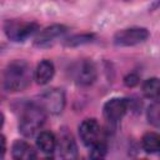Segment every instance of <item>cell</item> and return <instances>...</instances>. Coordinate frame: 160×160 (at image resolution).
<instances>
[{"label":"cell","instance_id":"obj_1","mask_svg":"<svg viewBox=\"0 0 160 160\" xmlns=\"http://www.w3.org/2000/svg\"><path fill=\"white\" fill-rule=\"evenodd\" d=\"M31 81V68L25 60L11 61L4 75V85L8 91H22L30 85Z\"/></svg>","mask_w":160,"mask_h":160},{"label":"cell","instance_id":"obj_2","mask_svg":"<svg viewBox=\"0 0 160 160\" xmlns=\"http://www.w3.org/2000/svg\"><path fill=\"white\" fill-rule=\"evenodd\" d=\"M45 119H46L45 110L39 104L36 102L29 104L24 108L21 112L19 121V130L24 136L31 138L42 126Z\"/></svg>","mask_w":160,"mask_h":160},{"label":"cell","instance_id":"obj_3","mask_svg":"<svg viewBox=\"0 0 160 160\" xmlns=\"http://www.w3.org/2000/svg\"><path fill=\"white\" fill-rule=\"evenodd\" d=\"M39 30V25L34 21L8 20L4 25L6 36L12 41H25Z\"/></svg>","mask_w":160,"mask_h":160},{"label":"cell","instance_id":"obj_4","mask_svg":"<svg viewBox=\"0 0 160 160\" xmlns=\"http://www.w3.org/2000/svg\"><path fill=\"white\" fill-rule=\"evenodd\" d=\"M36 104H39L45 110V112L56 115L64 110L65 95H64L62 90H60V89H51V90L42 92L39 96V100L36 101Z\"/></svg>","mask_w":160,"mask_h":160},{"label":"cell","instance_id":"obj_5","mask_svg":"<svg viewBox=\"0 0 160 160\" xmlns=\"http://www.w3.org/2000/svg\"><path fill=\"white\" fill-rule=\"evenodd\" d=\"M149 38V31L145 28H130L118 31L114 36V42L118 46H132L144 42Z\"/></svg>","mask_w":160,"mask_h":160},{"label":"cell","instance_id":"obj_6","mask_svg":"<svg viewBox=\"0 0 160 160\" xmlns=\"http://www.w3.org/2000/svg\"><path fill=\"white\" fill-rule=\"evenodd\" d=\"M71 72L74 80L80 85H91L96 80V68L90 60L79 61L74 65Z\"/></svg>","mask_w":160,"mask_h":160},{"label":"cell","instance_id":"obj_7","mask_svg":"<svg viewBox=\"0 0 160 160\" xmlns=\"http://www.w3.org/2000/svg\"><path fill=\"white\" fill-rule=\"evenodd\" d=\"M79 135L86 146H91L101 140V129L95 119H86L79 126Z\"/></svg>","mask_w":160,"mask_h":160},{"label":"cell","instance_id":"obj_8","mask_svg":"<svg viewBox=\"0 0 160 160\" xmlns=\"http://www.w3.org/2000/svg\"><path fill=\"white\" fill-rule=\"evenodd\" d=\"M128 110V100L122 98H112L104 105V118L111 122L115 124L122 119Z\"/></svg>","mask_w":160,"mask_h":160},{"label":"cell","instance_id":"obj_9","mask_svg":"<svg viewBox=\"0 0 160 160\" xmlns=\"http://www.w3.org/2000/svg\"><path fill=\"white\" fill-rule=\"evenodd\" d=\"M65 32H66V28L64 25H51V26H48V28H45L44 30H41L38 34V36L34 40V44H35V46H39V48L49 46L56 39L62 36Z\"/></svg>","mask_w":160,"mask_h":160},{"label":"cell","instance_id":"obj_10","mask_svg":"<svg viewBox=\"0 0 160 160\" xmlns=\"http://www.w3.org/2000/svg\"><path fill=\"white\" fill-rule=\"evenodd\" d=\"M58 149H59V155L62 159H74V158H76V144H75L72 136L68 132H64V134L60 135Z\"/></svg>","mask_w":160,"mask_h":160},{"label":"cell","instance_id":"obj_11","mask_svg":"<svg viewBox=\"0 0 160 160\" xmlns=\"http://www.w3.org/2000/svg\"><path fill=\"white\" fill-rule=\"evenodd\" d=\"M54 72H55L54 64L50 60H42L36 66V70H35V80L40 85L48 84L52 79Z\"/></svg>","mask_w":160,"mask_h":160},{"label":"cell","instance_id":"obj_12","mask_svg":"<svg viewBox=\"0 0 160 160\" xmlns=\"http://www.w3.org/2000/svg\"><path fill=\"white\" fill-rule=\"evenodd\" d=\"M12 156L18 160H32L36 158V152L26 141L16 140L12 144Z\"/></svg>","mask_w":160,"mask_h":160},{"label":"cell","instance_id":"obj_13","mask_svg":"<svg viewBox=\"0 0 160 160\" xmlns=\"http://www.w3.org/2000/svg\"><path fill=\"white\" fill-rule=\"evenodd\" d=\"M36 145L42 152L51 154L56 148V139L52 132L41 131L36 138Z\"/></svg>","mask_w":160,"mask_h":160},{"label":"cell","instance_id":"obj_14","mask_svg":"<svg viewBox=\"0 0 160 160\" xmlns=\"http://www.w3.org/2000/svg\"><path fill=\"white\" fill-rule=\"evenodd\" d=\"M141 144L146 152H158L160 150V136L156 132H148L142 136Z\"/></svg>","mask_w":160,"mask_h":160},{"label":"cell","instance_id":"obj_15","mask_svg":"<svg viewBox=\"0 0 160 160\" xmlns=\"http://www.w3.org/2000/svg\"><path fill=\"white\" fill-rule=\"evenodd\" d=\"M142 92L146 98L158 101L159 99V80L156 78L148 79L142 85Z\"/></svg>","mask_w":160,"mask_h":160},{"label":"cell","instance_id":"obj_16","mask_svg":"<svg viewBox=\"0 0 160 160\" xmlns=\"http://www.w3.org/2000/svg\"><path fill=\"white\" fill-rule=\"evenodd\" d=\"M92 35L90 34H81V35H75L70 39L66 40L65 45L66 46H79V45H82V44H88L92 40Z\"/></svg>","mask_w":160,"mask_h":160},{"label":"cell","instance_id":"obj_17","mask_svg":"<svg viewBox=\"0 0 160 160\" xmlns=\"http://www.w3.org/2000/svg\"><path fill=\"white\" fill-rule=\"evenodd\" d=\"M159 110H160V108H159L158 101H155L154 104H151V105L149 106V109H148V120H149L150 124H152V125L156 126V128H158L159 124H160Z\"/></svg>","mask_w":160,"mask_h":160},{"label":"cell","instance_id":"obj_18","mask_svg":"<svg viewBox=\"0 0 160 160\" xmlns=\"http://www.w3.org/2000/svg\"><path fill=\"white\" fill-rule=\"evenodd\" d=\"M90 148H91L90 156H91V158H94V159L104 158V156L106 155V150H108V148H106V144H105L102 140H100V141L95 142V144H94V145H91Z\"/></svg>","mask_w":160,"mask_h":160},{"label":"cell","instance_id":"obj_19","mask_svg":"<svg viewBox=\"0 0 160 160\" xmlns=\"http://www.w3.org/2000/svg\"><path fill=\"white\" fill-rule=\"evenodd\" d=\"M124 82H125L126 86L134 88V86H136V85L139 84V76H138L136 74H129V75L125 76Z\"/></svg>","mask_w":160,"mask_h":160},{"label":"cell","instance_id":"obj_20","mask_svg":"<svg viewBox=\"0 0 160 160\" xmlns=\"http://www.w3.org/2000/svg\"><path fill=\"white\" fill-rule=\"evenodd\" d=\"M5 150H6V141H5V138L0 135V158L4 156Z\"/></svg>","mask_w":160,"mask_h":160},{"label":"cell","instance_id":"obj_21","mask_svg":"<svg viewBox=\"0 0 160 160\" xmlns=\"http://www.w3.org/2000/svg\"><path fill=\"white\" fill-rule=\"evenodd\" d=\"M2 124H4V115L0 112V128L2 126Z\"/></svg>","mask_w":160,"mask_h":160}]
</instances>
